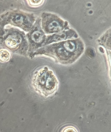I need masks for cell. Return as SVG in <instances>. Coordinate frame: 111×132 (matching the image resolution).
I'll list each match as a JSON object with an SVG mask.
<instances>
[{
	"label": "cell",
	"mask_w": 111,
	"mask_h": 132,
	"mask_svg": "<svg viewBox=\"0 0 111 132\" xmlns=\"http://www.w3.org/2000/svg\"><path fill=\"white\" fill-rule=\"evenodd\" d=\"M32 84L36 93L45 97L54 95L59 87V81L57 76L46 68L35 73Z\"/></svg>",
	"instance_id": "cell-1"
},
{
	"label": "cell",
	"mask_w": 111,
	"mask_h": 132,
	"mask_svg": "<svg viewBox=\"0 0 111 132\" xmlns=\"http://www.w3.org/2000/svg\"><path fill=\"white\" fill-rule=\"evenodd\" d=\"M41 1H30L29 2L30 5L32 6H36L40 4L41 2Z\"/></svg>",
	"instance_id": "cell-7"
},
{
	"label": "cell",
	"mask_w": 111,
	"mask_h": 132,
	"mask_svg": "<svg viewBox=\"0 0 111 132\" xmlns=\"http://www.w3.org/2000/svg\"><path fill=\"white\" fill-rule=\"evenodd\" d=\"M62 132H78L77 129L73 127L69 126L66 127Z\"/></svg>",
	"instance_id": "cell-6"
},
{
	"label": "cell",
	"mask_w": 111,
	"mask_h": 132,
	"mask_svg": "<svg viewBox=\"0 0 111 132\" xmlns=\"http://www.w3.org/2000/svg\"><path fill=\"white\" fill-rule=\"evenodd\" d=\"M64 23L57 17L50 16L46 23V30L50 33L57 32L64 29Z\"/></svg>",
	"instance_id": "cell-3"
},
{
	"label": "cell",
	"mask_w": 111,
	"mask_h": 132,
	"mask_svg": "<svg viewBox=\"0 0 111 132\" xmlns=\"http://www.w3.org/2000/svg\"><path fill=\"white\" fill-rule=\"evenodd\" d=\"M7 46L10 48H14L17 45V43L15 40L12 38H8L6 41Z\"/></svg>",
	"instance_id": "cell-5"
},
{
	"label": "cell",
	"mask_w": 111,
	"mask_h": 132,
	"mask_svg": "<svg viewBox=\"0 0 111 132\" xmlns=\"http://www.w3.org/2000/svg\"><path fill=\"white\" fill-rule=\"evenodd\" d=\"M79 45L75 41H69L53 45L50 47V51L57 56L61 59L62 62H72V57H73L80 53Z\"/></svg>",
	"instance_id": "cell-2"
},
{
	"label": "cell",
	"mask_w": 111,
	"mask_h": 132,
	"mask_svg": "<svg viewBox=\"0 0 111 132\" xmlns=\"http://www.w3.org/2000/svg\"><path fill=\"white\" fill-rule=\"evenodd\" d=\"M10 53L5 50H2L0 51V61L2 62H7L10 58Z\"/></svg>",
	"instance_id": "cell-4"
}]
</instances>
